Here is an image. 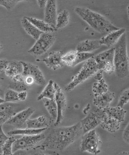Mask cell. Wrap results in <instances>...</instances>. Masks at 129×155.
Returning <instances> with one entry per match:
<instances>
[{
    "label": "cell",
    "instance_id": "6da1fadb",
    "mask_svg": "<svg viewBox=\"0 0 129 155\" xmlns=\"http://www.w3.org/2000/svg\"><path fill=\"white\" fill-rule=\"evenodd\" d=\"M83 134L80 121L69 127H57L51 130L37 148L42 151H63Z\"/></svg>",
    "mask_w": 129,
    "mask_h": 155
},
{
    "label": "cell",
    "instance_id": "7a4b0ae2",
    "mask_svg": "<svg viewBox=\"0 0 129 155\" xmlns=\"http://www.w3.org/2000/svg\"><path fill=\"white\" fill-rule=\"evenodd\" d=\"M74 12L95 31L101 33L108 34L119 30L105 17L87 8L76 7Z\"/></svg>",
    "mask_w": 129,
    "mask_h": 155
},
{
    "label": "cell",
    "instance_id": "3957f363",
    "mask_svg": "<svg viewBox=\"0 0 129 155\" xmlns=\"http://www.w3.org/2000/svg\"><path fill=\"white\" fill-rule=\"evenodd\" d=\"M114 71L117 76L123 79L129 75V59L126 33L123 35L114 48Z\"/></svg>",
    "mask_w": 129,
    "mask_h": 155
},
{
    "label": "cell",
    "instance_id": "277c9868",
    "mask_svg": "<svg viewBox=\"0 0 129 155\" xmlns=\"http://www.w3.org/2000/svg\"><path fill=\"white\" fill-rule=\"evenodd\" d=\"M98 71H99L98 66L93 57L89 59L85 63L77 75L73 77L70 83L65 87V91L67 92H71L78 85L94 75Z\"/></svg>",
    "mask_w": 129,
    "mask_h": 155
},
{
    "label": "cell",
    "instance_id": "5b68a950",
    "mask_svg": "<svg viewBox=\"0 0 129 155\" xmlns=\"http://www.w3.org/2000/svg\"><path fill=\"white\" fill-rule=\"evenodd\" d=\"M101 142L100 136L95 130L83 134L80 143V151L94 155L101 153L100 147Z\"/></svg>",
    "mask_w": 129,
    "mask_h": 155
},
{
    "label": "cell",
    "instance_id": "8992f818",
    "mask_svg": "<svg viewBox=\"0 0 129 155\" xmlns=\"http://www.w3.org/2000/svg\"><path fill=\"white\" fill-rule=\"evenodd\" d=\"M55 39V36L51 33H42L28 53L36 57L43 55L54 45Z\"/></svg>",
    "mask_w": 129,
    "mask_h": 155
},
{
    "label": "cell",
    "instance_id": "52a82bcc",
    "mask_svg": "<svg viewBox=\"0 0 129 155\" xmlns=\"http://www.w3.org/2000/svg\"><path fill=\"white\" fill-rule=\"evenodd\" d=\"M114 48L99 53L93 58L98 66V71H102L111 74L115 70L114 62Z\"/></svg>",
    "mask_w": 129,
    "mask_h": 155
},
{
    "label": "cell",
    "instance_id": "ba28073f",
    "mask_svg": "<svg viewBox=\"0 0 129 155\" xmlns=\"http://www.w3.org/2000/svg\"><path fill=\"white\" fill-rule=\"evenodd\" d=\"M45 135L43 133L33 136H24L16 139L13 144V153L18 151H27L32 149L45 139Z\"/></svg>",
    "mask_w": 129,
    "mask_h": 155
},
{
    "label": "cell",
    "instance_id": "9c48e42d",
    "mask_svg": "<svg viewBox=\"0 0 129 155\" xmlns=\"http://www.w3.org/2000/svg\"><path fill=\"white\" fill-rule=\"evenodd\" d=\"M55 89V94L54 100L57 105V117L54 125L58 126L64 118V114L67 106L66 96L61 87L56 83H54Z\"/></svg>",
    "mask_w": 129,
    "mask_h": 155
},
{
    "label": "cell",
    "instance_id": "30bf717a",
    "mask_svg": "<svg viewBox=\"0 0 129 155\" xmlns=\"http://www.w3.org/2000/svg\"><path fill=\"white\" fill-rule=\"evenodd\" d=\"M103 114V110L102 112L98 109L94 111L90 112L85 117L80 121L83 134L95 130L100 125Z\"/></svg>",
    "mask_w": 129,
    "mask_h": 155
},
{
    "label": "cell",
    "instance_id": "8fae6325",
    "mask_svg": "<svg viewBox=\"0 0 129 155\" xmlns=\"http://www.w3.org/2000/svg\"><path fill=\"white\" fill-rule=\"evenodd\" d=\"M35 109L32 107L27 108L18 112L9 119L5 124L12 126L16 129H23L26 125L27 121L34 113Z\"/></svg>",
    "mask_w": 129,
    "mask_h": 155
},
{
    "label": "cell",
    "instance_id": "7c38bea8",
    "mask_svg": "<svg viewBox=\"0 0 129 155\" xmlns=\"http://www.w3.org/2000/svg\"><path fill=\"white\" fill-rule=\"evenodd\" d=\"M21 62L23 66L22 75L24 77L29 76L34 78L35 83L36 84H45L46 82L45 77L38 67L28 62Z\"/></svg>",
    "mask_w": 129,
    "mask_h": 155
},
{
    "label": "cell",
    "instance_id": "4fadbf2b",
    "mask_svg": "<svg viewBox=\"0 0 129 155\" xmlns=\"http://www.w3.org/2000/svg\"><path fill=\"white\" fill-rule=\"evenodd\" d=\"M63 54V51H51L48 57L41 61L43 62L49 69L57 70L64 66L61 59Z\"/></svg>",
    "mask_w": 129,
    "mask_h": 155
},
{
    "label": "cell",
    "instance_id": "5bb4252c",
    "mask_svg": "<svg viewBox=\"0 0 129 155\" xmlns=\"http://www.w3.org/2000/svg\"><path fill=\"white\" fill-rule=\"evenodd\" d=\"M44 21L56 28L57 21V2L55 0H49L47 1L45 8Z\"/></svg>",
    "mask_w": 129,
    "mask_h": 155
},
{
    "label": "cell",
    "instance_id": "9a60e30c",
    "mask_svg": "<svg viewBox=\"0 0 129 155\" xmlns=\"http://www.w3.org/2000/svg\"><path fill=\"white\" fill-rule=\"evenodd\" d=\"M114 98V93L108 91L102 95L94 97L93 99V104L98 109L103 110L110 106L111 103Z\"/></svg>",
    "mask_w": 129,
    "mask_h": 155
},
{
    "label": "cell",
    "instance_id": "2e32d148",
    "mask_svg": "<svg viewBox=\"0 0 129 155\" xmlns=\"http://www.w3.org/2000/svg\"><path fill=\"white\" fill-rule=\"evenodd\" d=\"M125 33L126 29L124 28H119V30L111 32L100 39V45L108 47L113 46L117 43L121 36Z\"/></svg>",
    "mask_w": 129,
    "mask_h": 155
},
{
    "label": "cell",
    "instance_id": "e0dca14e",
    "mask_svg": "<svg viewBox=\"0 0 129 155\" xmlns=\"http://www.w3.org/2000/svg\"><path fill=\"white\" fill-rule=\"evenodd\" d=\"M121 123L114 118L108 116L103 112L100 125L101 128L109 133H114L119 130Z\"/></svg>",
    "mask_w": 129,
    "mask_h": 155
},
{
    "label": "cell",
    "instance_id": "ac0fdd59",
    "mask_svg": "<svg viewBox=\"0 0 129 155\" xmlns=\"http://www.w3.org/2000/svg\"><path fill=\"white\" fill-rule=\"evenodd\" d=\"M51 120L45 115H42L34 119H29L26 123L27 128L35 129L48 128Z\"/></svg>",
    "mask_w": 129,
    "mask_h": 155
},
{
    "label": "cell",
    "instance_id": "d6986e66",
    "mask_svg": "<svg viewBox=\"0 0 129 155\" xmlns=\"http://www.w3.org/2000/svg\"><path fill=\"white\" fill-rule=\"evenodd\" d=\"M101 45L99 40L87 39L77 45L76 51L77 52L91 53L99 48Z\"/></svg>",
    "mask_w": 129,
    "mask_h": 155
},
{
    "label": "cell",
    "instance_id": "ffe728a7",
    "mask_svg": "<svg viewBox=\"0 0 129 155\" xmlns=\"http://www.w3.org/2000/svg\"><path fill=\"white\" fill-rule=\"evenodd\" d=\"M4 71L6 75L12 79L15 76L22 74V65L21 61H8Z\"/></svg>",
    "mask_w": 129,
    "mask_h": 155
},
{
    "label": "cell",
    "instance_id": "44dd1931",
    "mask_svg": "<svg viewBox=\"0 0 129 155\" xmlns=\"http://www.w3.org/2000/svg\"><path fill=\"white\" fill-rule=\"evenodd\" d=\"M103 112L108 116L119 121L121 123L125 120L127 111L122 108L118 106L116 107H109L103 110Z\"/></svg>",
    "mask_w": 129,
    "mask_h": 155
},
{
    "label": "cell",
    "instance_id": "7402d4cb",
    "mask_svg": "<svg viewBox=\"0 0 129 155\" xmlns=\"http://www.w3.org/2000/svg\"><path fill=\"white\" fill-rule=\"evenodd\" d=\"M26 18L42 33H51L57 30L55 27L49 25L44 20L29 17H26Z\"/></svg>",
    "mask_w": 129,
    "mask_h": 155
},
{
    "label": "cell",
    "instance_id": "603a6c76",
    "mask_svg": "<svg viewBox=\"0 0 129 155\" xmlns=\"http://www.w3.org/2000/svg\"><path fill=\"white\" fill-rule=\"evenodd\" d=\"M21 23L26 32L36 41L42 33V32L38 30L32 24L29 22L26 17H24L21 19Z\"/></svg>",
    "mask_w": 129,
    "mask_h": 155
},
{
    "label": "cell",
    "instance_id": "cb8c5ba5",
    "mask_svg": "<svg viewBox=\"0 0 129 155\" xmlns=\"http://www.w3.org/2000/svg\"><path fill=\"white\" fill-rule=\"evenodd\" d=\"M54 83L55 82L52 80H50L48 81L41 93L38 97L37 99L38 101L42 100L44 98L54 99L56 92Z\"/></svg>",
    "mask_w": 129,
    "mask_h": 155
},
{
    "label": "cell",
    "instance_id": "d4e9b609",
    "mask_svg": "<svg viewBox=\"0 0 129 155\" xmlns=\"http://www.w3.org/2000/svg\"><path fill=\"white\" fill-rule=\"evenodd\" d=\"M47 128L41 129H32L29 128L15 129L9 131L7 133L9 136H13L17 135H22L24 136H33L42 133Z\"/></svg>",
    "mask_w": 129,
    "mask_h": 155
},
{
    "label": "cell",
    "instance_id": "484cf974",
    "mask_svg": "<svg viewBox=\"0 0 129 155\" xmlns=\"http://www.w3.org/2000/svg\"><path fill=\"white\" fill-rule=\"evenodd\" d=\"M42 100L51 119L55 122L57 117V108L55 100L47 98H44Z\"/></svg>",
    "mask_w": 129,
    "mask_h": 155
},
{
    "label": "cell",
    "instance_id": "4316f807",
    "mask_svg": "<svg viewBox=\"0 0 129 155\" xmlns=\"http://www.w3.org/2000/svg\"><path fill=\"white\" fill-rule=\"evenodd\" d=\"M108 91V86L104 78L93 84L92 92L94 97L102 95Z\"/></svg>",
    "mask_w": 129,
    "mask_h": 155
},
{
    "label": "cell",
    "instance_id": "83f0119b",
    "mask_svg": "<svg viewBox=\"0 0 129 155\" xmlns=\"http://www.w3.org/2000/svg\"><path fill=\"white\" fill-rule=\"evenodd\" d=\"M69 13L67 10H63L57 15L56 28L57 29L64 28L69 23Z\"/></svg>",
    "mask_w": 129,
    "mask_h": 155
},
{
    "label": "cell",
    "instance_id": "f1b7e54d",
    "mask_svg": "<svg viewBox=\"0 0 129 155\" xmlns=\"http://www.w3.org/2000/svg\"><path fill=\"white\" fill-rule=\"evenodd\" d=\"M15 140L16 139L13 136L8 137L1 149L3 155H12L13 154V144Z\"/></svg>",
    "mask_w": 129,
    "mask_h": 155
},
{
    "label": "cell",
    "instance_id": "f546056e",
    "mask_svg": "<svg viewBox=\"0 0 129 155\" xmlns=\"http://www.w3.org/2000/svg\"><path fill=\"white\" fill-rule=\"evenodd\" d=\"M77 53L76 51H71L66 54H63L61 58L63 64L72 67L73 65L75 60Z\"/></svg>",
    "mask_w": 129,
    "mask_h": 155
},
{
    "label": "cell",
    "instance_id": "4dcf8cb0",
    "mask_svg": "<svg viewBox=\"0 0 129 155\" xmlns=\"http://www.w3.org/2000/svg\"><path fill=\"white\" fill-rule=\"evenodd\" d=\"M94 56V54L92 53L77 52L75 60L73 65L72 67H74L79 64L89 60Z\"/></svg>",
    "mask_w": 129,
    "mask_h": 155
},
{
    "label": "cell",
    "instance_id": "1f68e13d",
    "mask_svg": "<svg viewBox=\"0 0 129 155\" xmlns=\"http://www.w3.org/2000/svg\"><path fill=\"white\" fill-rule=\"evenodd\" d=\"M18 93L13 90L9 89L5 94L4 100L5 103H16L19 101Z\"/></svg>",
    "mask_w": 129,
    "mask_h": 155
},
{
    "label": "cell",
    "instance_id": "d6a6232c",
    "mask_svg": "<svg viewBox=\"0 0 129 155\" xmlns=\"http://www.w3.org/2000/svg\"><path fill=\"white\" fill-rule=\"evenodd\" d=\"M129 89L128 88L122 91L119 97L117 106L123 108L124 106L128 103L129 101Z\"/></svg>",
    "mask_w": 129,
    "mask_h": 155
},
{
    "label": "cell",
    "instance_id": "836d02e7",
    "mask_svg": "<svg viewBox=\"0 0 129 155\" xmlns=\"http://www.w3.org/2000/svg\"><path fill=\"white\" fill-rule=\"evenodd\" d=\"M28 87L25 84L24 82L18 83L12 81L9 86L10 89L13 90L18 93L26 91L28 89Z\"/></svg>",
    "mask_w": 129,
    "mask_h": 155
},
{
    "label": "cell",
    "instance_id": "e575fe53",
    "mask_svg": "<svg viewBox=\"0 0 129 155\" xmlns=\"http://www.w3.org/2000/svg\"><path fill=\"white\" fill-rule=\"evenodd\" d=\"M22 1L18 0H0V5L5 8L7 10L13 8L18 3Z\"/></svg>",
    "mask_w": 129,
    "mask_h": 155
},
{
    "label": "cell",
    "instance_id": "d590c367",
    "mask_svg": "<svg viewBox=\"0 0 129 155\" xmlns=\"http://www.w3.org/2000/svg\"><path fill=\"white\" fill-rule=\"evenodd\" d=\"M8 138V137L7 136L3 131L2 125L0 126V149H1Z\"/></svg>",
    "mask_w": 129,
    "mask_h": 155
},
{
    "label": "cell",
    "instance_id": "8d00e7d4",
    "mask_svg": "<svg viewBox=\"0 0 129 155\" xmlns=\"http://www.w3.org/2000/svg\"><path fill=\"white\" fill-rule=\"evenodd\" d=\"M122 138L124 142L127 143L129 144V124H127L126 126L125 129L123 132Z\"/></svg>",
    "mask_w": 129,
    "mask_h": 155
},
{
    "label": "cell",
    "instance_id": "74e56055",
    "mask_svg": "<svg viewBox=\"0 0 129 155\" xmlns=\"http://www.w3.org/2000/svg\"><path fill=\"white\" fill-rule=\"evenodd\" d=\"M24 82L28 86H31L35 83L34 78L29 76L24 77Z\"/></svg>",
    "mask_w": 129,
    "mask_h": 155
},
{
    "label": "cell",
    "instance_id": "f35d334b",
    "mask_svg": "<svg viewBox=\"0 0 129 155\" xmlns=\"http://www.w3.org/2000/svg\"><path fill=\"white\" fill-rule=\"evenodd\" d=\"M27 92L26 91H22L18 93V98L19 101H25L27 98Z\"/></svg>",
    "mask_w": 129,
    "mask_h": 155
},
{
    "label": "cell",
    "instance_id": "ab89813d",
    "mask_svg": "<svg viewBox=\"0 0 129 155\" xmlns=\"http://www.w3.org/2000/svg\"><path fill=\"white\" fill-rule=\"evenodd\" d=\"M12 81L14 82H24V77L22 75V74L15 76L12 79Z\"/></svg>",
    "mask_w": 129,
    "mask_h": 155
},
{
    "label": "cell",
    "instance_id": "60d3db41",
    "mask_svg": "<svg viewBox=\"0 0 129 155\" xmlns=\"http://www.w3.org/2000/svg\"><path fill=\"white\" fill-rule=\"evenodd\" d=\"M8 61L5 59H0V73L4 71Z\"/></svg>",
    "mask_w": 129,
    "mask_h": 155
},
{
    "label": "cell",
    "instance_id": "b9f144b4",
    "mask_svg": "<svg viewBox=\"0 0 129 155\" xmlns=\"http://www.w3.org/2000/svg\"><path fill=\"white\" fill-rule=\"evenodd\" d=\"M47 1L46 0H41V1H37V2L38 5L40 8H45L46 6Z\"/></svg>",
    "mask_w": 129,
    "mask_h": 155
},
{
    "label": "cell",
    "instance_id": "7bdbcfd3",
    "mask_svg": "<svg viewBox=\"0 0 129 155\" xmlns=\"http://www.w3.org/2000/svg\"><path fill=\"white\" fill-rule=\"evenodd\" d=\"M0 155H4L2 154H0ZM12 155H31L29 154L25 151H18L13 153Z\"/></svg>",
    "mask_w": 129,
    "mask_h": 155
},
{
    "label": "cell",
    "instance_id": "ee69618b",
    "mask_svg": "<svg viewBox=\"0 0 129 155\" xmlns=\"http://www.w3.org/2000/svg\"><path fill=\"white\" fill-rule=\"evenodd\" d=\"M100 72L98 74H96V75L95 76V79L98 81H99L101 80L103 78V74L102 71H99Z\"/></svg>",
    "mask_w": 129,
    "mask_h": 155
},
{
    "label": "cell",
    "instance_id": "f6af8a7d",
    "mask_svg": "<svg viewBox=\"0 0 129 155\" xmlns=\"http://www.w3.org/2000/svg\"><path fill=\"white\" fill-rule=\"evenodd\" d=\"M118 155H129L128 152L123 151L118 154Z\"/></svg>",
    "mask_w": 129,
    "mask_h": 155
},
{
    "label": "cell",
    "instance_id": "bcb514c9",
    "mask_svg": "<svg viewBox=\"0 0 129 155\" xmlns=\"http://www.w3.org/2000/svg\"><path fill=\"white\" fill-rule=\"evenodd\" d=\"M5 103V102L4 99H2L0 97V104H2V103Z\"/></svg>",
    "mask_w": 129,
    "mask_h": 155
},
{
    "label": "cell",
    "instance_id": "7dc6e473",
    "mask_svg": "<svg viewBox=\"0 0 129 155\" xmlns=\"http://www.w3.org/2000/svg\"><path fill=\"white\" fill-rule=\"evenodd\" d=\"M35 155H50L45 154V153H36V154Z\"/></svg>",
    "mask_w": 129,
    "mask_h": 155
},
{
    "label": "cell",
    "instance_id": "c3c4849f",
    "mask_svg": "<svg viewBox=\"0 0 129 155\" xmlns=\"http://www.w3.org/2000/svg\"><path fill=\"white\" fill-rule=\"evenodd\" d=\"M2 49V47L1 45H0V52H1Z\"/></svg>",
    "mask_w": 129,
    "mask_h": 155
}]
</instances>
